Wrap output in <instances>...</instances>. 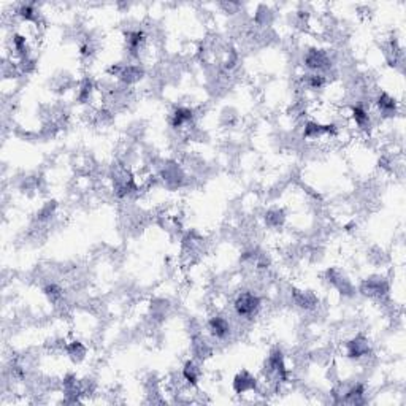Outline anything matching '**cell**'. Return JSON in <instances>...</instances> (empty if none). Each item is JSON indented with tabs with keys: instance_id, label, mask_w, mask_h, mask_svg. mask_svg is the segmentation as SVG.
I'll return each instance as SVG.
<instances>
[{
	"instance_id": "30bf717a",
	"label": "cell",
	"mask_w": 406,
	"mask_h": 406,
	"mask_svg": "<svg viewBox=\"0 0 406 406\" xmlns=\"http://www.w3.org/2000/svg\"><path fill=\"white\" fill-rule=\"evenodd\" d=\"M350 112H353V118H354V121H356V124L359 127L365 128V125L370 122V116H368L366 109L363 106L356 105V106H353V109H350Z\"/></svg>"
},
{
	"instance_id": "52a82bcc",
	"label": "cell",
	"mask_w": 406,
	"mask_h": 406,
	"mask_svg": "<svg viewBox=\"0 0 406 406\" xmlns=\"http://www.w3.org/2000/svg\"><path fill=\"white\" fill-rule=\"evenodd\" d=\"M362 292L366 295H373V297H381L382 293L387 292V286L381 280H368L363 283Z\"/></svg>"
},
{
	"instance_id": "6da1fadb",
	"label": "cell",
	"mask_w": 406,
	"mask_h": 406,
	"mask_svg": "<svg viewBox=\"0 0 406 406\" xmlns=\"http://www.w3.org/2000/svg\"><path fill=\"white\" fill-rule=\"evenodd\" d=\"M261 308V299L252 292H243L239 293L235 300V311L239 318H254L257 311Z\"/></svg>"
},
{
	"instance_id": "5b68a950",
	"label": "cell",
	"mask_w": 406,
	"mask_h": 406,
	"mask_svg": "<svg viewBox=\"0 0 406 406\" xmlns=\"http://www.w3.org/2000/svg\"><path fill=\"white\" fill-rule=\"evenodd\" d=\"M370 353V346H368V340L363 337H357L353 341L347 343V356L350 359H359Z\"/></svg>"
},
{
	"instance_id": "ba28073f",
	"label": "cell",
	"mask_w": 406,
	"mask_h": 406,
	"mask_svg": "<svg viewBox=\"0 0 406 406\" xmlns=\"http://www.w3.org/2000/svg\"><path fill=\"white\" fill-rule=\"evenodd\" d=\"M182 378L186 379L189 384L195 385L198 382V378H200V370H198V366L194 363V362H188L186 365H184L182 368Z\"/></svg>"
},
{
	"instance_id": "9c48e42d",
	"label": "cell",
	"mask_w": 406,
	"mask_h": 406,
	"mask_svg": "<svg viewBox=\"0 0 406 406\" xmlns=\"http://www.w3.org/2000/svg\"><path fill=\"white\" fill-rule=\"evenodd\" d=\"M17 14H20L23 20L27 21V23H36V21H39V11H36L35 5H32V4L21 5V8L17 10Z\"/></svg>"
},
{
	"instance_id": "8fae6325",
	"label": "cell",
	"mask_w": 406,
	"mask_h": 406,
	"mask_svg": "<svg viewBox=\"0 0 406 406\" xmlns=\"http://www.w3.org/2000/svg\"><path fill=\"white\" fill-rule=\"evenodd\" d=\"M378 106L384 115H392L395 112V100L387 94H382L378 99Z\"/></svg>"
},
{
	"instance_id": "4fadbf2b",
	"label": "cell",
	"mask_w": 406,
	"mask_h": 406,
	"mask_svg": "<svg viewBox=\"0 0 406 406\" xmlns=\"http://www.w3.org/2000/svg\"><path fill=\"white\" fill-rule=\"evenodd\" d=\"M45 293L48 295V297L52 300V302H56L62 297V290L56 286V284H49L45 287Z\"/></svg>"
},
{
	"instance_id": "7c38bea8",
	"label": "cell",
	"mask_w": 406,
	"mask_h": 406,
	"mask_svg": "<svg viewBox=\"0 0 406 406\" xmlns=\"http://www.w3.org/2000/svg\"><path fill=\"white\" fill-rule=\"evenodd\" d=\"M67 353L71 359H75V360H80L84 357L86 354V347L80 343V341H73L71 344L67 346Z\"/></svg>"
},
{
	"instance_id": "5bb4252c",
	"label": "cell",
	"mask_w": 406,
	"mask_h": 406,
	"mask_svg": "<svg viewBox=\"0 0 406 406\" xmlns=\"http://www.w3.org/2000/svg\"><path fill=\"white\" fill-rule=\"evenodd\" d=\"M308 84H309L311 89H321L325 84V78L322 75H318V73H315V75H309Z\"/></svg>"
},
{
	"instance_id": "8992f818",
	"label": "cell",
	"mask_w": 406,
	"mask_h": 406,
	"mask_svg": "<svg viewBox=\"0 0 406 406\" xmlns=\"http://www.w3.org/2000/svg\"><path fill=\"white\" fill-rule=\"evenodd\" d=\"M192 118H194V112H192L191 108H184V106L176 108L175 112H173V115H172V125L175 128L182 127L184 124L191 122Z\"/></svg>"
},
{
	"instance_id": "277c9868",
	"label": "cell",
	"mask_w": 406,
	"mask_h": 406,
	"mask_svg": "<svg viewBox=\"0 0 406 406\" xmlns=\"http://www.w3.org/2000/svg\"><path fill=\"white\" fill-rule=\"evenodd\" d=\"M208 328H210L211 335L214 338H220V340L226 338L230 334V324L223 316H214V318H211L210 322H208Z\"/></svg>"
},
{
	"instance_id": "7a4b0ae2",
	"label": "cell",
	"mask_w": 406,
	"mask_h": 406,
	"mask_svg": "<svg viewBox=\"0 0 406 406\" xmlns=\"http://www.w3.org/2000/svg\"><path fill=\"white\" fill-rule=\"evenodd\" d=\"M305 65L311 70H324L330 65V58L324 49H309L305 56Z\"/></svg>"
},
{
	"instance_id": "3957f363",
	"label": "cell",
	"mask_w": 406,
	"mask_h": 406,
	"mask_svg": "<svg viewBox=\"0 0 406 406\" xmlns=\"http://www.w3.org/2000/svg\"><path fill=\"white\" fill-rule=\"evenodd\" d=\"M233 389L236 394H246V392L255 391L257 389V379L251 373L242 372V373L236 375V378L233 381Z\"/></svg>"
}]
</instances>
